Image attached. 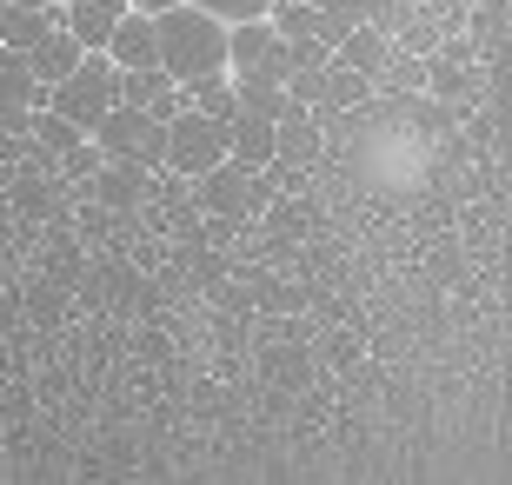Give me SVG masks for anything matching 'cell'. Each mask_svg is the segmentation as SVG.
<instances>
[{
  "mask_svg": "<svg viewBox=\"0 0 512 485\" xmlns=\"http://www.w3.org/2000/svg\"><path fill=\"white\" fill-rule=\"evenodd\" d=\"M193 7H207L213 20H260L273 0H193Z\"/></svg>",
  "mask_w": 512,
  "mask_h": 485,
  "instance_id": "obj_19",
  "label": "cell"
},
{
  "mask_svg": "<svg viewBox=\"0 0 512 485\" xmlns=\"http://www.w3.org/2000/svg\"><path fill=\"white\" fill-rule=\"evenodd\" d=\"M233 100H240V113H260V120H280L286 113V87L280 80H260V74H233Z\"/></svg>",
  "mask_w": 512,
  "mask_h": 485,
  "instance_id": "obj_16",
  "label": "cell"
},
{
  "mask_svg": "<svg viewBox=\"0 0 512 485\" xmlns=\"http://www.w3.org/2000/svg\"><path fill=\"white\" fill-rule=\"evenodd\" d=\"M220 160H227V120H213V113H200V107L173 113L167 120V167L200 180V173L220 167Z\"/></svg>",
  "mask_w": 512,
  "mask_h": 485,
  "instance_id": "obj_4",
  "label": "cell"
},
{
  "mask_svg": "<svg viewBox=\"0 0 512 485\" xmlns=\"http://www.w3.org/2000/svg\"><path fill=\"white\" fill-rule=\"evenodd\" d=\"M80 54H87V47H80V40H74V34H67V27L54 20V27H47V34H40L34 47H27V67H34V80H40V87H54L60 74H74V67H80Z\"/></svg>",
  "mask_w": 512,
  "mask_h": 485,
  "instance_id": "obj_10",
  "label": "cell"
},
{
  "mask_svg": "<svg viewBox=\"0 0 512 485\" xmlns=\"http://www.w3.org/2000/svg\"><path fill=\"white\" fill-rule=\"evenodd\" d=\"M153 54H160V74L180 80V87L227 74V20H213L193 0H173L153 14Z\"/></svg>",
  "mask_w": 512,
  "mask_h": 485,
  "instance_id": "obj_1",
  "label": "cell"
},
{
  "mask_svg": "<svg viewBox=\"0 0 512 485\" xmlns=\"http://www.w3.org/2000/svg\"><path fill=\"white\" fill-rule=\"evenodd\" d=\"M187 107L213 113V120H233V113H240V100H233V74H207V80H193V87H187Z\"/></svg>",
  "mask_w": 512,
  "mask_h": 485,
  "instance_id": "obj_17",
  "label": "cell"
},
{
  "mask_svg": "<svg viewBox=\"0 0 512 485\" xmlns=\"http://www.w3.org/2000/svg\"><path fill=\"white\" fill-rule=\"evenodd\" d=\"M333 60H346V67H360L366 80H380V67L393 60V40H386L380 27H366V20H360V27H353V34H346L340 47H333Z\"/></svg>",
  "mask_w": 512,
  "mask_h": 485,
  "instance_id": "obj_14",
  "label": "cell"
},
{
  "mask_svg": "<svg viewBox=\"0 0 512 485\" xmlns=\"http://www.w3.org/2000/svg\"><path fill=\"white\" fill-rule=\"evenodd\" d=\"M107 107H114V60L100 54V47H87L74 74H60L54 87H47V113L74 120L80 133H94V120H100Z\"/></svg>",
  "mask_w": 512,
  "mask_h": 485,
  "instance_id": "obj_3",
  "label": "cell"
},
{
  "mask_svg": "<svg viewBox=\"0 0 512 485\" xmlns=\"http://www.w3.org/2000/svg\"><path fill=\"white\" fill-rule=\"evenodd\" d=\"M133 0H67L60 7V27L80 40V47H107V34H114V20L127 14Z\"/></svg>",
  "mask_w": 512,
  "mask_h": 485,
  "instance_id": "obj_9",
  "label": "cell"
},
{
  "mask_svg": "<svg viewBox=\"0 0 512 485\" xmlns=\"http://www.w3.org/2000/svg\"><path fill=\"white\" fill-rule=\"evenodd\" d=\"M114 100L147 107L153 120H173V113L187 107V87H180V80H167L160 67H114Z\"/></svg>",
  "mask_w": 512,
  "mask_h": 485,
  "instance_id": "obj_5",
  "label": "cell"
},
{
  "mask_svg": "<svg viewBox=\"0 0 512 485\" xmlns=\"http://www.w3.org/2000/svg\"><path fill=\"white\" fill-rule=\"evenodd\" d=\"M27 133H40V147L54 153V160H60L67 147H80V140H87L74 120H60V113H47V107H34V127H27Z\"/></svg>",
  "mask_w": 512,
  "mask_h": 485,
  "instance_id": "obj_18",
  "label": "cell"
},
{
  "mask_svg": "<svg viewBox=\"0 0 512 485\" xmlns=\"http://www.w3.org/2000/svg\"><path fill=\"white\" fill-rule=\"evenodd\" d=\"M100 54L114 60V67H160V54H153V14L127 7V14L114 20V34H107Z\"/></svg>",
  "mask_w": 512,
  "mask_h": 485,
  "instance_id": "obj_8",
  "label": "cell"
},
{
  "mask_svg": "<svg viewBox=\"0 0 512 485\" xmlns=\"http://www.w3.org/2000/svg\"><path fill=\"white\" fill-rule=\"evenodd\" d=\"M0 7H7V0H0Z\"/></svg>",
  "mask_w": 512,
  "mask_h": 485,
  "instance_id": "obj_21",
  "label": "cell"
},
{
  "mask_svg": "<svg viewBox=\"0 0 512 485\" xmlns=\"http://www.w3.org/2000/svg\"><path fill=\"white\" fill-rule=\"evenodd\" d=\"M107 160H140V167H167V120H153L147 107H127V100H114V107L94 120V133H87Z\"/></svg>",
  "mask_w": 512,
  "mask_h": 485,
  "instance_id": "obj_2",
  "label": "cell"
},
{
  "mask_svg": "<svg viewBox=\"0 0 512 485\" xmlns=\"http://www.w3.org/2000/svg\"><path fill=\"white\" fill-rule=\"evenodd\" d=\"M133 7H140V14H160V7H173V0H133Z\"/></svg>",
  "mask_w": 512,
  "mask_h": 485,
  "instance_id": "obj_20",
  "label": "cell"
},
{
  "mask_svg": "<svg viewBox=\"0 0 512 485\" xmlns=\"http://www.w3.org/2000/svg\"><path fill=\"white\" fill-rule=\"evenodd\" d=\"M147 180H153V167H140V160H107V153H100V167H94V193L107 206L147 200Z\"/></svg>",
  "mask_w": 512,
  "mask_h": 485,
  "instance_id": "obj_11",
  "label": "cell"
},
{
  "mask_svg": "<svg viewBox=\"0 0 512 485\" xmlns=\"http://www.w3.org/2000/svg\"><path fill=\"white\" fill-rule=\"evenodd\" d=\"M200 206H207V213H227V220H247L253 206H260V193H253V167H240V160L207 167V173H200Z\"/></svg>",
  "mask_w": 512,
  "mask_h": 485,
  "instance_id": "obj_6",
  "label": "cell"
},
{
  "mask_svg": "<svg viewBox=\"0 0 512 485\" xmlns=\"http://www.w3.org/2000/svg\"><path fill=\"white\" fill-rule=\"evenodd\" d=\"M54 20H60V14H47V7H27V0H7V7H0V47H20V54H27V47H34V40L47 34Z\"/></svg>",
  "mask_w": 512,
  "mask_h": 485,
  "instance_id": "obj_15",
  "label": "cell"
},
{
  "mask_svg": "<svg viewBox=\"0 0 512 485\" xmlns=\"http://www.w3.org/2000/svg\"><path fill=\"white\" fill-rule=\"evenodd\" d=\"M227 160L266 167V160H273V120H260V113H233L227 120Z\"/></svg>",
  "mask_w": 512,
  "mask_h": 485,
  "instance_id": "obj_12",
  "label": "cell"
},
{
  "mask_svg": "<svg viewBox=\"0 0 512 485\" xmlns=\"http://www.w3.org/2000/svg\"><path fill=\"white\" fill-rule=\"evenodd\" d=\"M0 107H47V87L34 80L20 47H0Z\"/></svg>",
  "mask_w": 512,
  "mask_h": 485,
  "instance_id": "obj_13",
  "label": "cell"
},
{
  "mask_svg": "<svg viewBox=\"0 0 512 485\" xmlns=\"http://www.w3.org/2000/svg\"><path fill=\"white\" fill-rule=\"evenodd\" d=\"M326 147V133H320V113L300 107V100H286V113L273 120V160H286V167H313Z\"/></svg>",
  "mask_w": 512,
  "mask_h": 485,
  "instance_id": "obj_7",
  "label": "cell"
}]
</instances>
